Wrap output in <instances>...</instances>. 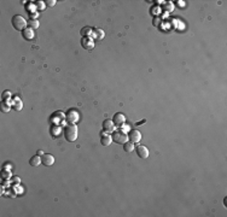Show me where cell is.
<instances>
[{"label": "cell", "mask_w": 227, "mask_h": 217, "mask_svg": "<svg viewBox=\"0 0 227 217\" xmlns=\"http://www.w3.org/2000/svg\"><path fill=\"white\" fill-rule=\"evenodd\" d=\"M77 135H79V130H77L76 124H68V125L64 127V138H65V140L73 142L77 139Z\"/></svg>", "instance_id": "cell-1"}, {"label": "cell", "mask_w": 227, "mask_h": 217, "mask_svg": "<svg viewBox=\"0 0 227 217\" xmlns=\"http://www.w3.org/2000/svg\"><path fill=\"white\" fill-rule=\"evenodd\" d=\"M12 25H13V28L16 29V30H21V32H23L25 28H27V21H25V18L23 17V16H21V15H15L13 17H12Z\"/></svg>", "instance_id": "cell-2"}, {"label": "cell", "mask_w": 227, "mask_h": 217, "mask_svg": "<svg viewBox=\"0 0 227 217\" xmlns=\"http://www.w3.org/2000/svg\"><path fill=\"white\" fill-rule=\"evenodd\" d=\"M113 141H115L118 145H123V144H126L128 141V135L126 133H123V130H121V132H113Z\"/></svg>", "instance_id": "cell-3"}, {"label": "cell", "mask_w": 227, "mask_h": 217, "mask_svg": "<svg viewBox=\"0 0 227 217\" xmlns=\"http://www.w3.org/2000/svg\"><path fill=\"white\" fill-rule=\"evenodd\" d=\"M67 121L70 123V124H75V122L79 121V112L76 111L75 109H70L68 112H67Z\"/></svg>", "instance_id": "cell-4"}, {"label": "cell", "mask_w": 227, "mask_h": 217, "mask_svg": "<svg viewBox=\"0 0 227 217\" xmlns=\"http://www.w3.org/2000/svg\"><path fill=\"white\" fill-rule=\"evenodd\" d=\"M128 135V140L129 141H132V142H134V144H137V142H139L140 140H141V133L139 132V130H137V129H132V130H129V133L127 134Z\"/></svg>", "instance_id": "cell-5"}, {"label": "cell", "mask_w": 227, "mask_h": 217, "mask_svg": "<svg viewBox=\"0 0 227 217\" xmlns=\"http://www.w3.org/2000/svg\"><path fill=\"white\" fill-rule=\"evenodd\" d=\"M41 160H42V164L46 165V166H51V165H53L55 162H56L55 157H53L52 155H50V153H44V155L41 156Z\"/></svg>", "instance_id": "cell-6"}, {"label": "cell", "mask_w": 227, "mask_h": 217, "mask_svg": "<svg viewBox=\"0 0 227 217\" xmlns=\"http://www.w3.org/2000/svg\"><path fill=\"white\" fill-rule=\"evenodd\" d=\"M81 43H82V47L86 50H92L94 47V40L90 36H85L81 41Z\"/></svg>", "instance_id": "cell-7"}, {"label": "cell", "mask_w": 227, "mask_h": 217, "mask_svg": "<svg viewBox=\"0 0 227 217\" xmlns=\"http://www.w3.org/2000/svg\"><path fill=\"white\" fill-rule=\"evenodd\" d=\"M103 129L106 132V133H113L115 132V123H113L111 119H105L103 122Z\"/></svg>", "instance_id": "cell-8"}, {"label": "cell", "mask_w": 227, "mask_h": 217, "mask_svg": "<svg viewBox=\"0 0 227 217\" xmlns=\"http://www.w3.org/2000/svg\"><path fill=\"white\" fill-rule=\"evenodd\" d=\"M137 153H138L139 157L143 158V159H146V158L149 157V150H148V147H145L144 145H139V146L137 147Z\"/></svg>", "instance_id": "cell-9"}, {"label": "cell", "mask_w": 227, "mask_h": 217, "mask_svg": "<svg viewBox=\"0 0 227 217\" xmlns=\"http://www.w3.org/2000/svg\"><path fill=\"white\" fill-rule=\"evenodd\" d=\"M113 122L115 123V125H122L125 122H126V116L121 112H117L113 115Z\"/></svg>", "instance_id": "cell-10"}, {"label": "cell", "mask_w": 227, "mask_h": 217, "mask_svg": "<svg viewBox=\"0 0 227 217\" xmlns=\"http://www.w3.org/2000/svg\"><path fill=\"white\" fill-rule=\"evenodd\" d=\"M22 35L25 40H32L34 38V30L32 28H25L23 32H22Z\"/></svg>", "instance_id": "cell-11"}, {"label": "cell", "mask_w": 227, "mask_h": 217, "mask_svg": "<svg viewBox=\"0 0 227 217\" xmlns=\"http://www.w3.org/2000/svg\"><path fill=\"white\" fill-rule=\"evenodd\" d=\"M111 142H113V137L103 134V137H102V139H100V144H102L104 147L110 146V145H111Z\"/></svg>", "instance_id": "cell-12"}, {"label": "cell", "mask_w": 227, "mask_h": 217, "mask_svg": "<svg viewBox=\"0 0 227 217\" xmlns=\"http://www.w3.org/2000/svg\"><path fill=\"white\" fill-rule=\"evenodd\" d=\"M92 34L94 36L95 41H100L102 39H104V36H105V34H104V32L102 29H93Z\"/></svg>", "instance_id": "cell-13"}, {"label": "cell", "mask_w": 227, "mask_h": 217, "mask_svg": "<svg viewBox=\"0 0 227 217\" xmlns=\"http://www.w3.org/2000/svg\"><path fill=\"white\" fill-rule=\"evenodd\" d=\"M41 163H42V160H41V157H40L39 155L33 156V157L30 158V160H29V164H30L32 166H39Z\"/></svg>", "instance_id": "cell-14"}, {"label": "cell", "mask_w": 227, "mask_h": 217, "mask_svg": "<svg viewBox=\"0 0 227 217\" xmlns=\"http://www.w3.org/2000/svg\"><path fill=\"white\" fill-rule=\"evenodd\" d=\"M123 150H125L127 153L133 152V150H134V142H132V141L128 140L126 144H123Z\"/></svg>", "instance_id": "cell-15"}, {"label": "cell", "mask_w": 227, "mask_h": 217, "mask_svg": "<svg viewBox=\"0 0 227 217\" xmlns=\"http://www.w3.org/2000/svg\"><path fill=\"white\" fill-rule=\"evenodd\" d=\"M22 106H23V104H22L21 99L15 98V100L12 101V107H13L16 111H21V110H22Z\"/></svg>", "instance_id": "cell-16"}, {"label": "cell", "mask_w": 227, "mask_h": 217, "mask_svg": "<svg viewBox=\"0 0 227 217\" xmlns=\"http://www.w3.org/2000/svg\"><path fill=\"white\" fill-rule=\"evenodd\" d=\"M28 25H29V28H32L33 30H35V29H38L39 27H40V23H39L38 20H30L28 21Z\"/></svg>", "instance_id": "cell-17"}, {"label": "cell", "mask_w": 227, "mask_h": 217, "mask_svg": "<svg viewBox=\"0 0 227 217\" xmlns=\"http://www.w3.org/2000/svg\"><path fill=\"white\" fill-rule=\"evenodd\" d=\"M92 32H93V29L92 28H83L82 30H81V34L83 35V36H90L91 34H92Z\"/></svg>", "instance_id": "cell-18"}, {"label": "cell", "mask_w": 227, "mask_h": 217, "mask_svg": "<svg viewBox=\"0 0 227 217\" xmlns=\"http://www.w3.org/2000/svg\"><path fill=\"white\" fill-rule=\"evenodd\" d=\"M35 6H37V9H38V10H44V9L46 7V2H45V1H41V0H39V1H37Z\"/></svg>", "instance_id": "cell-19"}, {"label": "cell", "mask_w": 227, "mask_h": 217, "mask_svg": "<svg viewBox=\"0 0 227 217\" xmlns=\"http://www.w3.org/2000/svg\"><path fill=\"white\" fill-rule=\"evenodd\" d=\"M1 111H2V112H9V111H10V106H9L5 101L1 103Z\"/></svg>", "instance_id": "cell-20"}, {"label": "cell", "mask_w": 227, "mask_h": 217, "mask_svg": "<svg viewBox=\"0 0 227 217\" xmlns=\"http://www.w3.org/2000/svg\"><path fill=\"white\" fill-rule=\"evenodd\" d=\"M1 175H2V178H11V173L10 171H7V170H2V173H1Z\"/></svg>", "instance_id": "cell-21"}, {"label": "cell", "mask_w": 227, "mask_h": 217, "mask_svg": "<svg viewBox=\"0 0 227 217\" xmlns=\"http://www.w3.org/2000/svg\"><path fill=\"white\" fill-rule=\"evenodd\" d=\"M56 0H47L46 1V6H48V7H52V6H55L56 5Z\"/></svg>", "instance_id": "cell-22"}, {"label": "cell", "mask_w": 227, "mask_h": 217, "mask_svg": "<svg viewBox=\"0 0 227 217\" xmlns=\"http://www.w3.org/2000/svg\"><path fill=\"white\" fill-rule=\"evenodd\" d=\"M10 97H11V93H10V92H7V91H5V92L2 93V99L10 98Z\"/></svg>", "instance_id": "cell-23"}, {"label": "cell", "mask_w": 227, "mask_h": 217, "mask_svg": "<svg viewBox=\"0 0 227 217\" xmlns=\"http://www.w3.org/2000/svg\"><path fill=\"white\" fill-rule=\"evenodd\" d=\"M145 122H146V119H143V121L138 122V123H137V125H140V124H143V123H145Z\"/></svg>", "instance_id": "cell-24"}, {"label": "cell", "mask_w": 227, "mask_h": 217, "mask_svg": "<svg viewBox=\"0 0 227 217\" xmlns=\"http://www.w3.org/2000/svg\"><path fill=\"white\" fill-rule=\"evenodd\" d=\"M38 155H39V156H42V155H44V152L40 150V151H38Z\"/></svg>", "instance_id": "cell-25"}, {"label": "cell", "mask_w": 227, "mask_h": 217, "mask_svg": "<svg viewBox=\"0 0 227 217\" xmlns=\"http://www.w3.org/2000/svg\"><path fill=\"white\" fill-rule=\"evenodd\" d=\"M13 181H15V182H17V183H18V182H19V178H13Z\"/></svg>", "instance_id": "cell-26"}, {"label": "cell", "mask_w": 227, "mask_h": 217, "mask_svg": "<svg viewBox=\"0 0 227 217\" xmlns=\"http://www.w3.org/2000/svg\"><path fill=\"white\" fill-rule=\"evenodd\" d=\"M224 203H225V206H227V198H225V201Z\"/></svg>", "instance_id": "cell-27"}]
</instances>
